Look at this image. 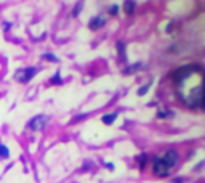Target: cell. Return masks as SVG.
<instances>
[{
	"mask_svg": "<svg viewBox=\"0 0 205 183\" xmlns=\"http://www.w3.org/2000/svg\"><path fill=\"white\" fill-rule=\"evenodd\" d=\"M160 159L164 161V164L170 169V170H173V169L178 165V162H180V153L172 148V150L164 151V154H160Z\"/></svg>",
	"mask_w": 205,
	"mask_h": 183,
	"instance_id": "cell-1",
	"label": "cell"
},
{
	"mask_svg": "<svg viewBox=\"0 0 205 183\" xmlns=\"http://www.w3.org/2000/svg\"><path fill=\"white\" fill-rule=\"evenodd\" d=\"M50 122V117L45 116V114H37V116H34L29 122H27V129L29 130H34V132H37V130H44L47 127V124Z\"/></svg>",
	"mask_w": 205,
	"mask_h": 183,
	"instance_id": "cell-3",
	"label": "cell"
},
{
	"mask_svg": "<svg viewBox=\"0 0 205 183\" xmlns=\"http://www.w3.org/2000/svg\"><path fill=\"white\" fill-rule=\"evenodd\" d=\"M183 181H184V178H175L173 180V183H183Z\"/></svg>",
	"mask_w": 205,
	"mask_h": 183,
	"instance_id": "cell-19",
	"label": "cell"
},
{
	"mask_svg": "<svg viewBox=\"0 0 205 183\" xmlns=\"http://www.w3.org/2000/svg\"><path fill=\"white\" fill-rule=\"evenodd\" d=\"M119 117V112L117 111H114V112H108V114H104L103 117H101V122L104 124V125H112L116 122V119Z\"/></svg>",
	"mask_w": 205,
	"mask_h": 183,
	"instance_id": "cell-6",
	"label": "cell"
},
{
	"mask_svg": "<svg viewBox=\"0 0 205 183\" xmlns=\"http://www.w3.org/2000/svg\"><path fill=\"white\" fill-rule=\"evenodd\" d=\"M135 8H136V2H135V0H125V2H123V11L127 13V15L135 13Z\"/></svg>",
	"mask_w": 205,
	"mask_h": 183,
	"instance_id": "cell-7",
	"label": "cell"
},
{
	"mask_svg": "<svg viewBox=\"0 0 205 183\" xmlns=\"http://www.w3.org/2000/svg\"><path fill=\"white\" fill-rule=\"evenodd\" d=\"M0 158L2 159H8L10 158V150H8V146L3 145V143H0Z\"/></svg>",
	"mask_w": 205,
	"mask_h": 183,
	"instance_id": "cell-9",
	"label": "cell"
},
{
	"mask_svg": "<svg viewBox=\"0 0 205 183\" xmlns=\"http://www.w3.org/2000/svg\"><path fill=\"white\" fill-rule=\"evenodd\" d=\"M143 68V63H135V64H131V66H128L125 69V72H135V71H138V69H141Z\"/></svg>",
	"mask_w": 205,
	"mask_h": 183,
	"instance_id": "cell-14",
	"label": "cell"
},
{
	"mask_svg": "<svg viewBox=\"0 0 205 183\" xmlns=\"http://www.w3.org/2000/svg\"><path fill=\"white\" fill-rule=\"evenodd\" d=\"M106 169H109V170H114V169H116V165L112 164V162H106Z\"/></svg>",
	"mask_w": 205,
	"mask_h": 183,
	"instance_id": "cell-18",
	"label": "cell"
},
{
	"mask_svg": "<svg viewBox=\"0 0 205 183\" xmlns=\"http://www.w3.org/2000/svg\"><path fill=\"white\" fill-rule=\"evenodd\" d=\"M82 6H83V3H82V2H80L79 5H75V6H74V10H72V16H79V15H80Z\"/></svg>",
	"mask_w": 205,
	"mask_h": 183,
	"instance_id": "cell-16",
	"label": "cell"
},
{
	"mask_svg": "<svg viewBox=\"0 0 205 183\" xmlns=\"http://www.w3.org/2000/svg\"><path fill=\"white\" fill-rule=\"evenodd\" d=\"M117 52H119L120 58L125 60V44H123V42H117Z\"/></svg>",
	"mask_w": 205,
	"mask_h": 183,
	"instance_id": "cell-13",
	"label": "cell"
},
{
	"mask_svg": "<svg viewBox=\"0 0 205 183\" xmlns=\"http://www.w3.org/2000/svg\"><path fill=\"white\" fill-rule=\"evenodd\" d=\"M35 74H37V68H34V66H27L24 69H19V71L16 72V79L19 82H23V84H27V82H31Z\"/></svg>",
	"mask_w": 205,
	"mask_h": 183,
	"instance_id": "cell-4",
	"label": "cell"
},
{
	"mask_svg": "<svg viewBox=\"0 0 205 183\" xmlns=\"http://www.w3.org/2000/svg\"><path fill=\"white\" fill-rule=\"evenodd\" d=\"M157 117H159V119H168V117H173V111L160 109V111H157Z\"/></svg>",
	"mask_w": 205,
	"mask_h": 183,
	"instance_id": "cell-10",
	"label": "cell"
},
{
	"mask_svg": "<svg viewBox=\"0 0 205 183\" xmlns=\"http://www.w3.org/2000/svg\"><path fill=\"white\" fill-rule=\"evenodd\" d=\"M104 24H106V19L103 16H100V15L93 16V18L88 21V27H90L91 31H100Z\"/></svg>",
	"mask_w": 205,
	"mask_h": 183,
	"instance_id": "cell-5",
	"label": "cell"
},
{
	"mask_svg": "<svg viewBox=\"0 0 205 183\" xmlns=\"http://www.w3.org/2000/svg\"><path fill=\"white\" fill-rule=\"evenodd\" d=\"M50 84H51V85H61V84H63V77H61V74H59V72H56V74L51 77V79H50Z\"/></svg>",
	"mask_w": 205,
	"mask_h": 183,
	"instance_id": "cell-12",
	"label": "cell"
},
{
	"mask_svg": "<svg viewBox=\"0 0 205 183\" xmlns=\"http://www.w3.org/2000/svg\"><path fill=\"white\" fill-rule=\"evenodd\" d=\"M119 5H111L109 6V15H112V16H114V15H117V13H119Z\"/></svg>",
	"mask_w": 205,
	"mask_h": 183,
	"instance_id": "cell-17",
	"label": "cell"
},
{
	"mask_svg": "<svg viewBox=\"0 0 205 183\" xmlns=\"http://www.w3.org/2000/svg\"><path fill=\"white\" fill-rule=\"evenodd\" d=\"M147 161H149V156H147L146 153H141V156H138V167L141 169V170H143V169L146 167Z\"/></svg>",
	"mask_w": 205,
	"mask_h": 183,
	"instance_id": "cell-8",
	"label": "cell"
},
{
	"mask_svg": "<svg viewBox=\"0 0 205 183\" xmlns=\"http://www.w3.org/2000/svg\"><path fill=\"white\" fill-rule=\"evenodd\" d=\"M42 60H47V61H53V63H58L59 60L56 58V56L53 53H44L42 55Z\"/></svg>",
	"mask_w": 205,
	"mask_h": 183,
	"instance_id": "cell-15",
	"label": "cell"
},
{
	"mask_svg": "<svg viewBox=\"0 0 205 183\" xmlns=\"http://www.w3.org/2000/svg\"><path fill=\"white\" fill-rule=\"evenodd\" d=\"M151 162H152V172H154V175H157V177L165 178L172 173V170L164 164V161L160 159V156H154Z\"/></svg>",
	"mask_w": 205,
	"mask_h": 183,
	"instance_id": "cell-2",
	"label": "cell"
},
{
	"mask_svg": "<svg viewBox=\"0 0 205 183\" xmlns=\"http://www.w3.org/2000/svg\"><path fill=\"white\" fill-rule=\"evenodd\" d=\"M151 85H152V80H151V82H147L146 85H141V87L138 88V95H139V96H144V95L147 93V91H149Z\"/></svg>",
	"mask_w": 205,
	"mask_h": 183,
	"instance_id": "cell-11",
	"label": "cell"
}]
</instances>
